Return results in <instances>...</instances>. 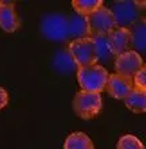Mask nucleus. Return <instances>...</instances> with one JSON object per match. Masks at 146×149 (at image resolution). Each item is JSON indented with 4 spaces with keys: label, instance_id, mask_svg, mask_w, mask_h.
I'll use <instances>...</instances> for the list:
<instances>
[{
    "label": "nucleus",
    "instance_id": "1",
    "mask_svg": "<svg viewBox=\"0 0 146 149\" xmlns=\"http://www.w3.org/2000/svg\"><path fill=\"white\" fill-rule=\"evenodd\" d=\"M110 10L118 27L131 29L138 22L146 19V1L119 0L112 4Z\"/></svg>",
    "mask_w": 146,
    "mask_h": 149
},
{
    "label": "nucleus",
    "instance_id": "2",
    "mask_svg": "<svg viewBox=\"0 0 146 149\" xmlns=\"http://www.w3.org/2000/svg\"><path fill=\"white\" fill-rule=\"evenodd\" d=\"M110 74L107 69L99 64L88 65L77 69V81L83 91L87 92H96L100 94L106 90L107 81Z\"/></svg>",
    "mask_w": 146,
    "mask_h": 149
},
{
    "label": "nucleus",
    "instance_id": "3",
    "mask_svg": "<svg viewBox=\"0 0 146 149\" xmlns=\"http://www.w3.org/2000/svg\"><path fill=\"white\" fill-rule=\"evenodd\" d=\"M103 107L102 95L96 92L79 91L73 98V110L81 119H92L99 115Z\"/></svg>",
    "mask_w": 146,
    "mask_h": 149
},
{
    "label": "nucleus",
    "instance_id": "4",
    "mask_svg": "<svg viewBox=\"0 0 146 149\" xmlns=\"http://www.w3.org/2000/svg\"><path fill=\"white\" fill-rule=\"evenodd\" d=\"M41 31L45 38L61 42L68 38V18L62 14H48L42 18Z\"/></svg>",
    "mask_w": 146,
    "mask_h": 149
},
{
    "label": "nucleus",
    "instance_id": "5",
    "mask_svg": "<svg viewBox=\"0 0 146 149\" xmlns=\"http://www.w3.org/2000/svg\"><path fill=\"white\" fill-rule=\"evenodd\" d=\"M68 50L72 54V57H73L79 68L93 65V64L98 63L95 45H93L92 38L71 41V43L68 45Z\"/></svg>",
    "mask_w": 146,
    "mask_h": 149
},
{
    "label": "nucleus",
    "instance_id": "6",
    "mask_svg": "<svg viewBox=\"0 0 146 149\" xmlns=\"http://www.w3.org/2000/svg\"><path fill=\"white\" fill-rule=\"evenodd\" d=\"M88 20H89V27H91L92 37L108 36L114 29L118 27L111 10L104 7V6L88 16Z\"/></svg>",
    "mask_w": 146,
    "mask_h": 149
},
{
    "label": "nucleus",
    "instance_id": "7",
    "mask_svg": "<svg viewBox=\"0 0 146 149\" xmlns=\"http://www.w3.org/2000/svg\"><path fill=\"white\" fill-rule=\"evenodd\" d=\"M115 73L133 79L143 67L142 56L134 50H129L123 54L115 57Z\"/></svg>",
    "mask_w": 146,
    "mask_h": 149
},
{
    "label": "nucleus",
    "instance_id": "8",
    "mask_svg": "<svg viewBox=\"0 0 146 149\" xmlns=\"http://www.w3.org/2000/svg\"><path fill=\"white\" fill-rule=\"evenodd\" d=\"M134 88L133 79H127L118 73H111L106 86V91L108 92V95L119 100H125Z\"/></svg>",
    "mask_w": 146,
    "mask_h": 149
},
{
    "label": "nucleus",
    "instance_id": "9",
    "mask_svg": "<svg viewBox=\"0 0 146 149\" xmlns=\"http://www.w3.org/2000/svg\"><path fill=\"white\" fill-rule=\"evenodd\" d=\"M108 46L115 57L129 52V47H131V33L130 29L116 27L107 36Z\"/></svg>",
    "mask_w": 146,
    "mask_h": 149
},
{
    "label": "nucleus",
    "instance_id": "10",
    "mask_svg": "<svg viewBox=\"0 0 146 149\" xmlns=\"http://www.w3.org/2000/svg\"><path fill=\"white\" fill-rule=\"evenodd\" d=\"M68 37L72 38V41L92 38L88 16H83L77 12L72 14L68 18Z\"/></svg>",
    "mask_w": 146,
    "mask_h": 149
},
{
    "label": "nucleus",
    "instance_id": "11",
    "mask_svg": "<svg viewBox=\"0 0 146 149\" xmlns=\"http://www.w3.org/2000/svg\"><path fill=\"white\" fill-rule=\"evenodd\" d=\"M19 18L12 1H0V29L6 33H14L19 29Z\"/></svg>",
    "mask_w": 146,
    "mask_h": 149
},
{
    "label": "nucleus",
    "instance_id": "12",
    "mask_svg": "<svg viewBox=\"0 0 146 149\" xmlns=\"http://www.w3.org/2000/svg\"><path fill=\"white\" fill-rule=\"evenodd\" d=\"M51 64H53L54 71L60 74H71L79 69L76 61L73 60L72 54L68 50V47L57 52L54 57H53V63Z\"/></svg>",
    "mask_w": 146,
    "mask_h": 149
},
{
    "label": "nucleus",
    "instance_id": "13",
    "mask_svg": "<svg viewBox=\"0 0 146 149\" xmlns=\"http://www.w3.org/2000/svg\"><path fill=\"white\" fill-rule=\"evenodd\" d=\"M131 47L139 54L146 56V19L138 22L130 29Z\"/></svg>",
    "mask_w": 146,
    "mask_h": 149
},
{
    "label": "nucleus",
    "instance_id": "14",
    "mask_svg": "<svg viewBox=\"0 0 146 149\" xmlns=\"http://www.w3.org/2000/svg\"><path fill=\"white\" fill-rule=\"evenodd\" d=\"M125 104L134 114L146 113V91L134 88L131 91V94L125 99Z\"/></svg>",
    "mask_w": 146,
    "mask_h": 149
},
{
    "label": "nucleus",
    "instance_id": "15",
    "mask_svg": "<svg viewBox=\"0 0 146 149\" xmlns=\"http://www.w3.org/2000/svg\"><path fill=\"white\" fill-rule=\"evenodd\" d=\"M64 149H95V145L85 133L75 132L66 137L64 142Z\"/></svg>",
    "mask_w": 146,
    "mask_h": 149
},
{
    "label": "nucleus",
    "instance_id": "16",
    "mask_svg": "<svg viewBox=\"0 0 146 149\" xmlns=\"http://www.w3.org/2000/svg\"><path fill=\"white\" fill-rule=\"evenodd\" d=\"M92 41H93V45H95L96 60L99 63L108 64L115 56L112 54V52H111L110 46H108L107 36H93Z\"/></svg>",
    "mask_w": 146,
    "mask_h": 149
},
{
    "label": "nucleus",
    "instance_id": "17",
    "mask_svg": "<svg viewBox=\"0 0 146 149\" xmlns=\"http://www.w3.org/2000/svg\"><path fill=\"white\" fill-rule=\"evenodd\" d=\"M72 7L75 12L83 16H89L95 11H98L100 7H103L102 0H73Z\"/></svg>",
    "mask_w": 146,
    "mask_h": 149
},
{
    "label": "nucleus",
    "instance_id": "18",
    "mask_svg": "<svg viewBox=\"0 0 146 149\" xmlns=\"http://www.w3.org/2000/svg\"><path fill=\"white\" fill-rule=\"evenodd\" d=\"M116 149H145L142 141L133 134H125L119 138Z\"/></svg>",
    "mask_w": 146,
    "mask_h": 149
},
{
    "label": "nucleus",
    "instance_id": "19",
    "mask_svg": "<svg viewBox=\"0 0 146 149\" xmlns=\"http://www.w3.org/2000/svg\"><path fill=\"white\" fill-rule=\"evenodd\" d=\"M133 83H134L135 88L146 91V64L139 69L138 73L133 77Z\"/></svg>",
    "mask_w": 146,
    "mask_h": 149
},
{
    "label": "nucleus",
    "instance_id": "20",
    "mask_svg": "<svg viewBox=\"0 0 146 149\" xmlns=\"http://www.w3.org/2000/svg\"><path fill=\"white\" fill-rule=\"evenodd\" d=\"M8 100H10V96H8V92L4 90L3 87H0V110L6 107L8 104Z\"/></svg>",
    "mask_w": 146,
    "mask_h": 149
}]
</instances>
